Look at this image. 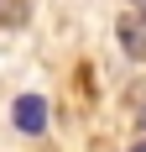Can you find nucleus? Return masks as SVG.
<instances>
[{
	"label": "nucleus",
	"mask_w": 146,
	"mask_h": 152,
	"mask_svg": "<svg viewBox=\"0 0 146 152\" xmlns=\"http://www.w3.org/2000/svg\"><path fill=\"white\" fill-rule=\"evenodd\" d=\"M115 37H120V47H125L136 63H146V16L141 11H125V16H120Z\"/></svg>",
	"instance_id": "1"
},
{
	"label": "nucleus",
	"mask_w": 146,
	"mask_h": 152,
	"mask_svg": "<svg viewBox=\"0 0 146 152\" xmlns=\"http://www.w3.org/2000/svg\"><path fill=\"white\" fill-rule=\"evenodd\" d=\"M11 121L21 126L26 137H42V131H47V105H42V94H21L16 110H11Z\"/></svg>",
	"instance_id": "2"
},
{
	"label": "nucleus",
	"mask_w": 146,
	"mask_h": 152,
	"mask_svg": "<svg viewBox=\"0 0 146 152\" xmlns=\"http://www.w3.org/2000/svg\"><path fill=\"white\" fill-rule=\"evenodd\" d=\"M26 21V5L21 0H0V26H21Z\"/></svg>",
	"instance_id": "3"
},
{
	"label": "nucleus",
	"mask_w": 146,
	"mask_h": 152,
	"mask_svg": "<svg viewBox=\"0 0 146 152\" xmlns=\"http://www.w3.org/2000/svg\"><path fill=\"white\" fill-rule=\"evenodd\" d=\"M131 152H146V142H136V147H131Z\"/></svg>",
	"instance_id": "4"
},
{
	"label": "nucleus",
	"mask_w": 146,
	"mask_h": 152,
	"mask_svg": "<svg viewBox=\"0 0 146 152\" xmlns=\"http://www.w3.org/2000/svg\"><path fill=\"white\" fill-rule=\"evenodd\" d=\"M141 16H146V0H141Z\"/></svg>",
	"instance_id": "5"
}]
</instances>
